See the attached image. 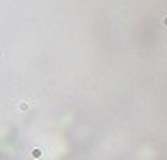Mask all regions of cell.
<instances>
[{
  "instance_id": "6da1fadb",
  "label": "cell",
  "mask_w": 167,
  "mask_h": 160,
  "mask_svg": "<svg viewBox=\"0 0 167 160\" xmlns=\"http://www.w3.org/2000/svg\"><path fill=\"white\" fill-rule=\"evenodd\" d=\"M163 24H165V26H167V18H165V20H163Z\"/></svg>"
}]
</instances>
